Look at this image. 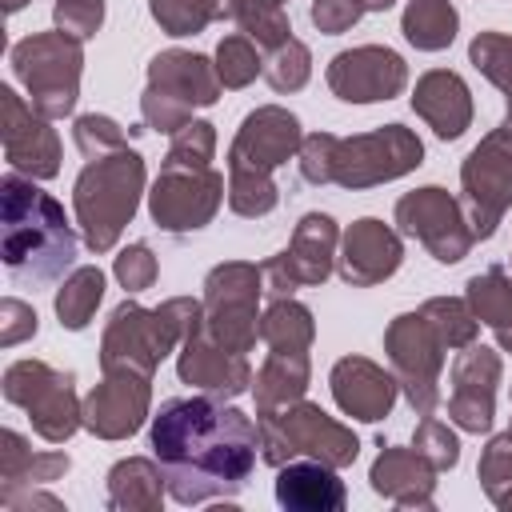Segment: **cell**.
<instances>
[{
  "label": "cell",
  "instance_id": "d4e9b609",
  "mask_svg": "<svg viewBox=\"0 0 512 512\" xmlns=\"http://www.w3.org/2000/svg\"><path fill=\"white\" fill-rule=\"evenodd\" d=\"M412 112L440 136V140H460L472 128V92L460 72L452 68H432L416 80L412 88Z\"/></svg>",
  "mask_w": 512,
  "mask_h": 512
},
{
  "label": "cell",
  "instance_id": "836d02e7",
  "mask_svg": "<svg viewBox=\"0 0 512 512\" xmlns=\"http://www.w3.org/2000/svg\"><path fill=\"white\" fill-rule=\"evenodd\" d=\"M152 20L168 36H196L216 20L236 16V0H148Z\"/></svg>",
  "mask_w": 512,
  "mask_h": 512
},
{
  "label": "cell",
  "instance_id": "60d3db41",
  "mask_svg": "<svg viewBox=\"0 0 512 512\" xmlns=\"http://www.w3.org/2000/svg\"><path fill=\"white\" fill-rule=\"evenodd\" d=\"M72 140H76V148H80L84 160H96V156H108V152H116V148H128L124 128H120L112 116H104V112H84V116H76Z\"/></svg>",
  "mask_w": 512,
  "mask_h": 512
},
{
  "label": "cell",
  "instance_id": "d6986e66",
  "mask_svg": "<svg viewBox=\"0 0 512 512\" xmlns=\"http://www.w3.org/2000/svg\"><path fill=\"white\" fill-rule=\"evenodd\" d=\"M500 352L484 344H468L452 360V392H448V420L464 432H488L496 420V384H500Z\"/></svg>",
  "mask_w": 512,
  "mask_h": 512
},
{
  "label": "cell",
  "instance_id": "9c48e42d",
  "mask_svg": "<svg viewBox=\"0 0 512 512\" xmlns=\"http://www.w3.org/2000/svg\"><path fill=\"white\" fill-rule=\"evenodd\" d=\"M0 392L8 404L28 412L32 432L48 444H64L76 428H84V400L76 396V376L52 368L48 360L8 364Z\"/></svg>",
  "mask_w": 512,
  "mask_h": 512
},
{
  "label": "cell",
  "instance_id": "2e32d148",
  "mask_svg": "<svg viewBox=\"0 0 512 512\" xmlns=\"http://www.w3.org/2000/svg\"><path fill=\"white\" fill-rule=\"evenodd\" d=\"M336 252H340V228L328 212H304L288 248L276 252L272 260L260 264L264 272V292L268 296H292L296 288H312L324 284L336 268Z\"/></svg>",
  "mask_w": 512,
  "mask_h": 512
},
{
  "label": "cell",
  "instance_id": "ba28073f",
  "mask_svg": "<svg viewBox=\"0 0 512 512\" xmlns=\"http://www.w3.org/2000/svg\"><path fill=\"white\" fill-rule=\"evenodd\" d=\"M16 80L28 92V104L48 116L64 120L72 116L80 100V72H84V40L52 28V32H32L12 44L8 52Z\"/></svg>",
  "mask_w": 512,
  "mask_h": 512
},
{
  "label": "cell",
  "instance_id": "9a60e30c",
  "mask_svg": "<svg viewBox=\"0 0 512 512\" xmlns=\"http://www.w3.org/2000/svg\"><path fill=\"white\" fill-rule=\"evenodd\" d=\"M224 200H228V184L216 168L160 164V176L152 180V192H148V212H152L156 228L180 236V232L208 228Z\"/></svg>",
  "mask_w": 512,
  "mask_h": 512
},
{
  "label": "cell",
  "instance_id": "d6a6232c",
  "mask_svg": "<svg viewBox=\"0 0 512 512\" xmlns=\"http://www.w3.org/2000/svg\"><path fill=\"white\" fill-rule=\"evenodd\" d=\"M104 300V272L96 264H84V268H72L56 292V316H60V328L68 332H80L92 324L96 308Z\"/></svg>",
  "mask_w": 512,
  "mask_h": 512
},
{
  "label": "cell",
  "instance_id": "e575fe53",
  "mask_svg": "<svg viewBox=\"0 0 512 512\" xmlns=\"http://www.w3.org/2000/svg\"><path fill=\"white\" fill-rule=\"evenodd\" d=\"M232 20L260 48H276V44H284L292 36L288 0H236V16Z\"/></svg>",
  "mask_w": 512,
  "mask_h": 512
},
{
  "label": "cell",
  "instance_id": "f907efd6",
  "mask_svg": "<svg viewBox=\"0 0 512 512\" xmlns=\"http://www.w3.org/2000/svg\"><path fill=\"white\" fill-rule=\"evenodd\" d=\"M392 4H396V0H364V8H368V12H388Z\"/></svg>",
  "mask_w": 512,
  "mask_h": 512
},
{
  "label": "cell",
  "instance_id": "7a4b0ae2",
  "mask_svg": "<svg viewBox=\"0 0 512 512\" xmlns=\"http://www.w3.org/2000/svg\"><path fill=\"white\" fill-rule=\"evenodd\" d=\"M0 240L4 268L20 280H60L76 260V232L64 208L20 172L0 180Z\"/></svg>",
  "mask_w": 512,
  "mask_h": 512
},
{
  "label": "cell",
  "instance_id": "f35d334b",
  "mask_svg": "<svg viewBox=\"0 0 512 512\" xmlns=\"http://www.w3.org/2000/svg\"><path fill=\"white\" fill-rule=\"evenodd\" d=\"M312 76V52L304 40L288 36L284 44L268 48L264 56V80L272 84V92H300Z\"/></svg>",
  "mask_w": 512,
  "mask_h": 512
},
{
  "label": "cell",
  "instance_id": "d590c367",
  "mask_svg": "<svg viewBox=\"0 0 512 512\" xmlns=\"http://www.w3.org/2000/svg\"><path fill=\"white\" fill-rule=\"evenodd\" d=\"M216 76H220L224 88H248L256 76H264L260 44L248 40L244 32H228L216 44Z\"/></svg>",
  "mask_w": 512,
  "mask_h": 512
},
{
  "label": "cell",
  "instance_id": "5bb4252c",
  "mask_svg": "<svg viewBox=\"0 0 512 512\" xmlns=\"http://www.w3.org/2000/svg\"><path fill=\"white\" fill-rule=\"evenodd\" d=\"M392 216H396V232L424 244L436 264H460L476 244L468 216H464V204L440 184H424L416 192H404L396 200Z\"/></svg>",
  "mask_w": 512,
  "mask_h": 512
},
{
  "label": "cell",
  "instance_id": "8d00e7d4",
  "mask_svg": "<svg viewBox=\"0 0 512 512\" xmlns=\"http://www.w3.org/2000/svg\"><path fill=\"white\" fill-rule=\"evenodd\" d=\"M420 312L428 316V324L440 332V340L448 344V348H468L472 340H476V332H480V320H476V312L468 308V300H460V296H432V300H424L420 304Z\"/></svg>",
  "mask_w": 512,
  "mask_h": 512
},
{
  "label": "cell",
  "instance_id": "603a6c76",
  "mask_svg": "<svg viewBox=\"0 0 512 512\" xmlns=\"http://www.w3.org/2000/svg\"><path fill=\"white\" fill-rule=\"evenodd\" d=\"M176 376H180V384H192V388H200L208 396H224V400H232V396H240V392L252 388V364H248V356L220 348L204 328L180 344Z\"/></svg>",
  "mask_w": 512,
  "mask_h": 512
},
{
  "label": "cell",
  "instance_id": "c3c4849f",
  "mask_svg": "<svg viewBox=\"0 0 512 512\" xmlns=\"http://www.w3.org/2000/svg\"><path fill=\"white\" fill-rule=\"evenodd\" d=\"M368 8H364V0H312V24L324 32V36H340V32H348L360 16H364Z\"/></svg>",
  "mask_w": 512,
  "mask_h": 512
},
{
  "label": "cell",
  "instance_id": "ffe728a7",
  "mask_svg": "<svg viewBox=\"0 0 512 512\" xmlns=\"http://www.w3.org/2000/svg\"><path fill=\"white\" fill-rule=\"evenodd\" d=\"M152 408V376L144 372H104V380L84 396V428L100 440H128L144 428Z\"/></svg>",
  "mask_w": 512,
  "mask_h": 512
},
{
  "label": "cell",
  "instance_id": "277c9868",
  "mask_svg": "<svg viewBox=\"0 0 512 512\" xmlns=\"http://www.w3.org/2000/svg\"><path fill=\"white\" fill-rule=\"evenodd\" d=\"M204 328V300L172 296L160 308L124 300L112 308L100 340V372H144L152 376L168 352Z\"/></svg>",
  "mask_w": 512,
  "mask_h": 512
},
{
  "label": "cell",
  "instance_id": "b9f144b4",
  "mask_svg": "<svg viewBox=\"0 0 512 512\" xmlns=\"http://www.w3.org/2000/svg\"><path fill=\"white\" fill-rule=\"evenodd\" d=\"M412 448H416L436 472H448V468H456V460H460V440H456V432H452L444 420H436V416H420L416 436H412Z\"/></svg>",
  "mask_w": 512,
  "mask_h": 512
},
{
  "label": "cell",
  "instance_id": "7dc6e473",
  "mask_svg": "<svg viewBox=\"0 0 512 512\" xmlns=\"http://www.w3.org/2000/svg\"><path fill=\"white\" fill-rule=\"evenodd\" d=\"M36 328H40V320H36V308L32 304H24L16 296H4L0 300V348H16V344L32 340Z\"/></svg>",
  "mask_w": 512,
  "mask_h": 512
},
{
  "label": "cell",
  "instance_id": "ab89813d",
  "mask_svg": "<svg viewBox=\"0 0 512 512\" xmlns=\"http://www.w3.org/2000/svg\"><path fill=\"white\" fill-rule=\"evenodd\" d=\"M212 156H216V124L188 120L180 132H172L164 164L168 168H212Z\"/></svg>",
  "mask_w": 512,
  "mask_h": 512
},
{
  "label": "cell",
  "instance_id": "3957f363",
  "mask_svg": "<svg viewBox=\"0 0 512 512\" xmlns=\"http://www.w3.org/2000/svg\"><path fill=\"white\" fill-rule=\"evenodd\" d=\"M300 120L280 104L252 108L228 148V208L244 220H260L280 204L272 172L300 152Z\"/></svg>",
  "mask_w": 512,
  "mask_h": 512
},
{
  "label": "cell",
  "instance_id": "bcb514c9",
  "mask_svg": "<svg viewBox=\"0 0 512 512\" xmlns=\"http://www.w3.org/2000/svg\"><path fill=\"white\" fill-rule=\"evenodd\" d=\"M336 140L340 136H332V132H312V136L300 140L296 160H300V176L308 184H332V152H336Z\"/></svg>",
  "mask_w": 512,
  "mask_h": 512
},
{
  "label": "cell",
  "instance_id": "30bf717a",
  "mask_svg": "<svg viewBox=\"0 0 512 512\" xmlns=\"http://www.w3.org/2000/svg\"><path fill=\"white\" fill-rule=\"evenodd\" d=\"M260 292L264 272L248 260H224L204 276V332L228 348L248 356L260 340Z\"/></svg>",
  "mask_w": 512,
  "mask_h": 512
},
{
  "label": "cell",
  "instance_id": "f5cc1de1",
  "mask_svg": "<svg viewBox=\"0 0 512 512\" xmlns=\"http://www.w3.org/2000/svg\"><path fill=\"white\" fill-rule=\"evenodd\" d=\"M24 4H28V0H4V12H8V16H12V12H20V8H24Z\"/></svg>",
  "mask_w": 512,
  "mask_h": 512
},
{
  "label": "cell",
  "instance_id": "db71d44e",
  "mask_svg": "<svg viewBox=\"0 0 512 512\" xmlns=\"http://www.w3.org/2000/svg\"><path fill=\"white\" fill-rule=\"evenodd\" d=\"M508 272H512V260H508Z\"/></svg>",
  "mask_w": 512,
  "mask_h": 512
},
{
  "label": "cell",
  "instance_id": "ac0fdd59",
  "mask_svg": "<svg viewBox=\"0 0 512 512\" xmlns=\"http://www.w3.org/2000/svg\"><path fill=\"white\" fill-rule=\"evenodd\" d=\"M0 140H4V160L12 172L32 176V180H52L60 172V136L48 116H40L16 88H0Z\"/></svg>",
  "mask_w": 512,
  "mask_h": 512
},
{
  "label": "cell",
  "instance_id": "7c38bea8",
  "mask_svg": "<svg viewBox=\"0 0 512 512\" xmlns=\"http://www.w3.org/2000/svg\"><path fill=\"white\" fill-rule=\"evenodd\" d=\"M424 164V144L404 124H380L360 136H340L332 152V184L340 188H376L400 180Z\"/></svg>",
  "mask_w": 512,
  "mask_h": 512
},
{
  "label": "cell",
  "instance_id": "681fc988",
  "mask_svg": "<svg viewBox=\"0 0 512 512\" xmlns=\"http://www.w3.org/2000/svg\"><path fill=\"white\" fill-rule=\"evenodd\" d=\"M4 508H12V512H24V508H52V512H60L64 504L56 500V496H48V492H40V488H28V492H20V496H12Z\"/></svg>",
  "mask_w": 512,
  "mask_h": 512
},
{
  "label": "cell",
  "instance_id": "1f68e13d",
  "mask_svg": "<svg viewBox=\"0 0 512 512\" xmlns=\"http://www.w3.org/2000/svg\"><path fill=\"white\" fill-rule=\"evenodd\" d=\"M260 340L268 344V352H308L316 340V320L300 300L272 296L260 316Z\"/></svg>",
  "mask_w": 512,
  "mask_h": 512
},
{
  "label": "cell",
  "instance_id": "52a82bcc",
  "mask_svg": "<svg viewBox=\"0 0 512 512\" xmlns=\"http://www.w3.org/2000/svg\"><path fill=\"white\" fill-rule=\"evenodd\" d=\"M220 88L224 84L216 76V60L184 48L156 52L148 60V84L140 96L144 128H156L168 136L180 132L196 108H212L220 100Z\"/></svg>",
  "mask_w": 512,
  "mask_h": 512
},
{
  "label": "cell",
  "instance_id": "816d5d0a",
  "mask_svg": "<svg viewBox=\"0 0 512 512\" xmlns=\"http://www.w3.org/2000/svg\"><path fill=\"white\" fill-rule=\"evenodd\" d=\"M496 508H504V512H512V488H508V492H504V496L496 500Z\"/></svg>",
  "mask_w": 512,
  "mask_h": 512
},
{
  "label": "cell",
  "instance_id": "ee69618b",
  "mask_svg": "<svg viewBox=\"0 0 512 512\" xmlns=\"http://www.w3.org/2000/svg\"><path fill=\"white\" fill-rule=\"evenodd\" d=\"M112 272H116L120 288L136 296V292H144V288H152V284H156V276H160V264H156L152 248H148L144 240H136V244L120 248V256L112 260Z\"/></svg>",
  "mask_w": 512,
  "mask_h": 512
},
{
  "label": "cell",
  "instance_id": "8fae6325",
  "mask_svg": "<svg viewBox=\"0 0 512 512\" xmlns=\"http://www.w3.org/2000/svg\"><path fill=\"white\" fill-rule=\"evenodd\" d=\"M384 352H388L392 376H396L400 392L408 396L412 412L432 416L440 408V372H444L448 344L428 324V316L420 308L392 316L384 328Z\"/></svg>",
  "mask_w": 512,
  "mask_h": 512
},
{
  "label": "cell",
  "instance_id": "4fadbf2b",
  "mask_svg": "<svg viewBox=\"0 0 512 512\" xmlns=\"http://www.w3.org/2000/svg\"><path fill=\"white\" fill-rule=\"evenodd\" d=\"M460 204L476 240H488L512 208V124H496L460 164Z\"/></svg>",
  "mask_w": 512,
  "mask_h": 512
},
{
  "label": "cell",
  "instance_id": "44dd1931",
  "mask_svg": "<svg viewBox=\"0 0 512 512\" xmlns=\"http://www.w3.org/2000/svg\"><path fill=\"white\" fill-rule=\"evenodd\" d=\"M404 264V244L400 232L376 216H360L340 232V252H336V272L352 288H372L384 284L396 268Z\"/></svg>",
  "mask_w": 512,
  "mask_h": 512
},
{
  "label": "cell",
  "instance_id": "f546056e",
  "mask_svg": "<svg viewBox=\"0 0 512 512\" xmlns=\"http://www.w3.org/2000/svg\"><path fill=\"white\" fill-rule=\"evenodd\" d=\"M464 300L476 312V320L492 328L496 344L512 352V272H504L500 264H492L488 272H476L464 284Z\"/></svg>",
  "mask_w": 512,
  "mask_h": 512
},
{
  "label": "cell",
  "instance_id": "5b68a950",
  "mask_svg": "<svg viewBox=\"0 0 512 512\" xmlns=\"http://www.w3.org/2000/svg\"><path fill=\"white\" fill-rule=\"evenodd\" d=\"M144 156L136 148H116L80 168L72 184V212L92 252H112L132 224L144 196Z\"/></svg>",
  "mask_w": 512,
  "mask_h": 512
},
{
  "label": "cell",
  "instance_id": "7402d4cb",
  "mask_svg": "<svg viewBox=\"0 0 512 512\" xmlns=\"http://www.w3.org/2000/svg\"><path fill=\"white\" fill-rule=\"evenodd\" d=\"M328 388H332V400L340 404V412L352 420H364V424L384 420L400 396L396 376L384 372L368 356H340L328 372Z\"/></svg>",
  "mask_w": 512,
  "mask_h": 512
},
{
  "label": "cell",
  "instance_id": "4dcf8cb0",
  "mask_svg": "<svg viewBox=\"0 0 512 512\" xmlns=\"http://www.w3.org/2000/svg\"><path fill=\"white\" fill-rule=\"evenodd\" d=\"M456 28H460V12L452 8V0H408L404 4L400 32L420 52H444L456 40Z\"/></svg>",
  "mask_w": 512,
  "mask_h": 512
},
{
  "label": "cell",
  "instance_id": "74e56055",
  "mask_svg": "<svg viewBox=\"0 0 512 512\" xmlns=\"http://www.w3.org/2000/svg\"><path fill=\"white\" fill-rule=\"evenodd\" d=\"M468 60L484 80H492L504 92V100L512 108V36L508 32H476L468 44Z\"/></svg>",
  "mask_w": 512,
  "mask_h": 512
},
{
  "label": "cell",
  "instance_id": "484cf974",
  "mask_svg": "<svg viewBox=\"0 0 512 512\" xmlns=\"http://www.w3.org/2000/svg\"><path fill=\"white\" fill-rule=\"evenodd\" d=\"M276 504L288 512H340L348 488L336 468L320 460H288L276 468Z\"/></svg>",
  "mask_w": 512,
  "mask_h": 512
},
{
  "label": "cell",
  "instance_id": "f6af8a7d",
  "mask_svg": "<svg viewBox=\"0 0 512 512\" xmlns=\"http://www.w3.org/2000/svg\"><path fill=\"white\" fill-rule=\"evenodd\" d=\"M52 20L60 32H68L76 40H92L104 24V0H56Z\"/></svg>",
  "mask_w": 512,
  "mask_h": 512
},
{
  "label": "cell",
  "instance_id": "e0dca14e",
  "mask_svg": "<svg viewBox=\"0 0 512 512\" xmlns=\"http://www.w3.org/2000/svg\"><path fill=\"white\" fill-rule=\"evenodd\" d=\"M324 80L332 96L344 104H376V100H392L404 92L408 64L388 44H360V48L336 52L324 68Z\"/></svg>",
  "mask_w": 512,
  "mask_h": 512
},
{
  "label": "cell",
  "instance_id": "8992f818",
  "mask_svg": "<svg viewBox=\"0 0 512 512\" xmlns=\"http://www.w3.org/2000/svg\"><path fill=\"white\" fill-rule=\"evenodd\" d=\"M256 428H260V460L272 468L300 456L320 460L328 468H348L360 456L356 432L308 400H292L276 412H260Z\"/></svg>",
  "mask_w": 512,
  "mask_h": 512
},
{
  "label": "cell",
  "instance_id": "f1b7e54d",
  "mask_svg": "<svg viewBox=\"0 0 512 512\" xmlns=\"http://www.w3.org/2000/svg\"><path fill=\"white\" fill-rule=\"evenodd\" d=\"M312 384V360L308 352H268V360L252 376V396H256V416L276 412L292 400H304Z\"/></svg>",
  "mask_w": 512,
  "mask_h": 512
},
{
  "label": "cell",
  "instance_id": "4316f807",
  "mask_svg": "<svg viewBox=\"0 0 512 512\" xmlns=\"http://www.w3.org/2000/svg\"><path fill=\"white\" fill-rule=\"evenodd\" d=\"M72 468L68 452H32L28 440L12 428L0 432V504L12 496L36 488V484H56Z\"/></svg>",
  "mask_w": 512,
  "mask_h": 512
},
{
  "label": "cell",
  "instance_id": "7bdbcfd3",
  "mask_svg": "<svg viewBox=\"0 0 512 512\" xmlns=\"http://www.w3.org/2000/svg\"><path fill=\"white\" fill-rule=\"evenodd\" d=\"M476 476H480V488L488 492V500H492V504L512 488V428L488 440V448L480 452Z\"/></svg>",
  "mask_w": 512,
  "mask_h": 512
},
{
  "label": "cell",
  "instance_id": "cb8c5ba5",
  "mask_svg": "<svg viewBox=\"0 0 512 512\" xmlns=\"http://www.w3.org/2000/svg\"><path fill=\"white\" fill-rule=\"evenodd\" d=\"M436 468L416 452V448H400V444H384L368 468V484L376 496L400 504V508H432L436 500Z\"/></svg>",
  "mask_w": 512,
  "mask_h": 512
},
{
  "label": "cell",
  "instance_id": "6da1fadb",
  "mask_svg": "<svg viewBox=\"0 0 512 512\" xmlns=\"http://www.w3.org/2000/svg\"><path fill=\"white\" fill-rule=\"evenodd\" d=\"M148 448L164 468L176 504H204L236 496L260 456V428L224 396L164 400L148 428Z\"/></svg>",
  "mask_w": 512,
  "mask_h": 512
},
{
  "label": "cell",
  "instance_id": "83f0119b",
  "mask_svg": "<svg viewBox=\"0 0 512 512\" xmlns=\"http://www.w3.org/2000/svg\"><path fill=\"white\" fill-rule=\"evenodd\" d=\"M164 492H168V484H164L160 460L128 456V460H116L112 464L104 504L112 512H160Z\"/></svg>",
  "mask_w": 512,
  "mask_h": 512
}]
</instances>
